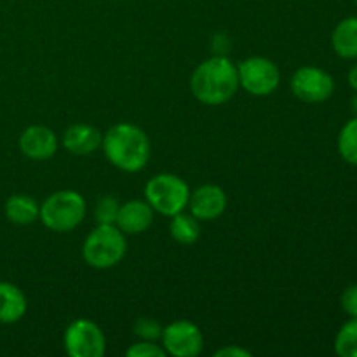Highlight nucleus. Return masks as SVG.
<instances>
[{"label": "nucleus", "mask_w": 357, "mask_h": 357, "mask_svg": "<svg viewBox=\"0 0 357 357\" xmlns=\"http://www.w3.org/2000/svg\"><path fill=\"white\" fill-rule=\"evenodd\" d=\"M26 314V296L13 282L0 281V323L14 324Z\"/></svg>", "instance_id": "obj_14"}, {"label": "nucleus", "mask_w": 357, "mask_h": 357, "mask_svg": "<svg viewBox=\"0 0 357 357\" xmlns=\"http://www.w3.org/2000/svg\"><path fill=\"white\" fill-rule=\"evenodd\" d=\"M333 51L344 59L357 58V17L351 16L342 20L331 33Z\"/></svg>", "instance_id": "obj_15"}, {"label": "nucleus", "mask_w": 357, "mask_h": 357, "mask_svg": "<svg viewBox=\"0 0 357 357\" xmlns=\"http://www.w3.org/2000/svg\"><path fill=\"white\" fill-rule=\"evenodd\" d=\"M169 234L176 243L194 244L201 237V225L194 215H185L183 211L171 216Z\"/></svg>", "instance_id": "obj_17"}, {"label": "nucleus", "mask_w": 357, "mask_h": 357, "mask_svg": "<svg viewBox=\"0 0 357 357\" xmlns=\"http://www.w3.org/2000/svg\"><path fill=\"white\" fill-rule=\"evenodd\" d=\"M105 157L112 166L124 173H138L150 159V139L142 128L129 122H121L103 135Z\"/></svg>", "instance_id": "obj_2"}, {"label": "nucleus", "mask_w": 357, "mask_h": 357, "mask_svg": "<svg viewBox=\"0 0 357 357\" xmlns=\"http://www.w3.org/2000/svg\"><path fill=\"white\" fill-rule=\"evenodd\" d=\"M119 209H121V202L114 195L101 197L96 202V208H94V218H96L98 225H115Z\"/></svg>", "instance_id": "obj_20"}, {"label": "nucleus", "mask_w": 357, "mask_h": 357, "mask_svg": "<svg viewBox=\"0 0 357 357\" xmlns=\"http://www.w3.org/2000/svg\"><path fill=\"white\" fill-rule=\"evenodd\" d=\"M164 328L157 323L155 319H150V317H139L136 319L132 331H135L136 337H139V340H149V342H157L162 337Z\"/></svg>", "instance_id": "obj_21"}, {"label": "nucleus", "mask_w": 357, "mask_h": 357, "mask_svg": "<svg viewBox=\"0 0 357 357\" xmlns=\"http://www.w3.org/2000/svg\"><path fill=\"white\" fill-rule=\"evenodd\" d=\"M63 344L66 354L72 357H101L107 349V338L94 321L77 319L65 330Z\"/></svg>", "instance_id": "obj_7"}, {"label": "nucleus", "mask_w": 357, "mask_h": 357, "mask_svg": "<svg viewBox=\"0 0 357 357\" xmlns=\"http://www.w3.org/2000/svg\"><path fill=\"white\" fill-rule=\"evenodd\" d=\"M356 6H357V0H356Z\"/></svg>", "instance_id": "obj_27"}, {"label": "nucleus", "mask_w": 357, "mask_h": 357, "mask_svg": "<svg viewBox=\"0 0 357 357\" xmlns=\"http://www.w3.org/2000/svg\"><path fill=\"white\" fill-rule=\"evenodd\" d=\"M153 222V209L146 201H139V199H132V201L121 204L119 209L117 220L115 225L122 230L124 234L135 236V234H142L152 225Z\"/></svg>", "instance_id": "obj_12"}, {"label": "nucleus", "mask_w": 357, "mask_h": 357, "mask_svg": "<svg viewBox=\"0 0 357 357\" xmlns=\"http://www.w3.org/2000/svg\"><path fill=\"white\" fill-rule=\"evenodd\" d=\"M335 352L340 357H357V317H351V321L338 330Z\"/></svg>", "instance_id": "obj_19"}, {"label": "nucleus", "mask_w": 357, "mask_h": 357, "mask_svg": "<svg viewBox=\"0 0 357 357\" xmlns=\"http://www.w3.org/2000/svg\"><path fill=\"white\" fill-rule=\"evenodd\" d=\"M251 352L243 347H234V345H227V347L220 349L215 352V357H250Z\"/></svg>", "instance_id": "obj_24"}, {"label": "nucleus", "mask_w": 357, "mask_h": 357, "mask_svg": "<svg viewBox=\"0 0 357 357\" xmlns=\"http://www.w3.org/2000/svg\"><path fill=\"white\" fill-rule=\"evenodd\" d=\"M188 208L190 215H194L199 222H213L225 213L227 195L218 185H201L190 192Z\"/></svg>", "instance_id": "obj_10"}, {"label": "nucleus", "mask_w": 357, "mask_h": 357, "mask_svg": "<svg viewBox=\"0 0 357 357\" xmlns=\"http://www.w3.org/2000/svg\"><path fill=\"white\" fill-rule=\"evenodd\" d=\"M86 199L75 190H58L40 204V215L45 227L52 232H70L82 223L86 216Z\"/></svg>", "instance_id": "obj_4"}, {"label": "nucleus", "mask_w": 357, "mask_h": 357, "mask_svg": "<svg viewBox=\"0 0 357 357\" xmlns=\"http://www.w3.org/2000/svg\"><path fill=\"white\" fill-rule=\"evenodd\" d=\"M162 349L174 357H195L204 347V335L192 321H174L162 330Z\"/></svg>", "instance_id": "obj_9"}, {"label": "nucleus", "mask_w": 357, "mask_h": 357, "mask_svg": "<svg viewBox=\"0 0 357 357\" xmlns=\"http://www.w3.org/2000/svg\"><path fill=\"white\" fill-rule=\"evenodd\" d=\"M340 303L347 316L357 317V284H351L349 288H345V291L342 293Z\"/></svg>", "instance_id": "obj_23"}, {"label": "nucleus", "mask_w": 357, "mask_h": 357, "mask_svg": "<svg viewBox=\"0 0 357 357\" xmlns=\"http://www.w3.org/2000/svg\"><path fill=\"white\" fill-rule=\"evenodd\" d=\"M190 89L195 100L209 107L227 103L239 89L237 66L225 56H213L194 70Z\"/></svg>", "instance_id": "obj_1"}, {"label": "nucleus", "mask_w": 357, "mask_h": 357, "mask_svg": "<svg viewBox=\"0 0 357 357\" xmlns=\"http://www.w3.org/2000/svg\"><path fill=\"white\" fill-rule=\"evenodd\" d=\"M349 84H351L352 89L357 93V65L352 66L351 72H349Z\"/></svg>", "instance_id": "obj_25"}, {"label": "nucleus", "mask_w": 357, "mask_h": 357, "mask_svg": "<svg viewBox=\"0 0 357 357\" xmlns=\"http://www.w3.org/2000/svg\"><path fill=\"white\" fill-rule=\"evenodd\" d=\"M40 215V206L30 195L17 194L6 201V216L10 223L16 225H30L37 222Z\"/></svg>", "instance_id": "obj_16"}, {"label": "nucleus", "mask_w": 357, "mask_h": 357, "mask_svg": "<svg viewBox=\"0 0 357 357\" xmlns=\"http://www.w3.org/2000/svg\"><path fill=\"white\" fill-rule=\"evenodd\" d=\"M239 86L253 96H268L281 84V72L272 59L253 56L237 65Z\"/></svg>", "instance_id": "obj_6"}, {"label": "nucleus", "mask_w": 357, "mask_h": 357, "mask_svg": "<svg viewBox=\"0 0 357 357\" xmlns=\"http://www.w3.org/2000/svg\"><path fill=\"white\" fill-rule=\"evenodd\" d=\"M338 152L345 162L357 166V115L342 128L338 135Z\"/></svg>", "instance_id": "obj_18"}, {"label": "nucleus", "mask_w": 357, "mask_h": 357, "mask_svg": "<svg viewBox=\"0 0 357 357\" xmlns=\"http://www.w3.org/2000/svg\"><path fill=\"white\" fill-rule=\"evenodd\" d=\"M352 105H354V110L357 112V96L354 98V100H352Z\"/></svg>", "instance_id": "obj_26"}, {"label": "nucleus", "mask_w": 357, "mask_h": 357, "mask_svg": "<svg viewBox=\"0 0 357 357\" xmlns=\"http://www.w3.org/2000/svg\"><path fill=\"white\" fill-rule=\"evenodd\" d=\"M128 357H164L166 351L162 349V345L155 344V342L149 340H139L138 344H132L131 347L126 351Z\"/></svg>", "instance_id": "obj_22"}, {"label": "nucleus", "mask_w": 357, "mask_h": 357, "mask_svg": "<svg viewBox=\"0 0 357 357\" xmlns=\"http://www.w3.org/2000/svg\"><path fill=\"white\" fill-rule=\"evenodd\" d=\"M103 142V135L89 124H73L63 135V146L75 155H89L96 152Z\"/></svg>", "instance_id": "obj_13"}, {"label": "nucleus", "mask_w": 357, "mask_h": 357, "mask_svg": "<svg viewBox=\"0 0 357 357\" xmlns=\"http://www.w3.org/2000/svg\"><path fill=\"white\" fill-rule=\"evenodd\" d=\"M291 91L303 103H323L333 96L335 80L326 70L302 66L293 73Z\"/></svg>", "instance_id": "obj_8"}, {"label": "nucleus", "mask_w": 357, "mask_h": 357, "mask_svg": "<svg viewBox=\"0 0 357 357\" xmlns=\"http://www.w3.org/2000/svg\"><path fill=\"white\" fill-rule=\"evenodd\" d=\"M20 150L31 160H47L58 150V138L45 126H30L21 132Z\"/></svg>", "instance_id": "obj_11"}, {"label": "nucleus", "mask_w": 357, "mask_h": 357, "mask_svg": "<svg viewBox=\"0 0 357 357\" xmlns=\"http://www.w3.org/2000/svg\"><path fill=\"white\" fill-rule=\"evenodd\" d=\"M190 188L187 181L171 173H160L150 178L145 185V201L153 211L164 216H174L188 208Z\"/></svg>", "instance_id": "obj_5"}, {"label": "nucleus", "mask_w": 357, "mask_h": 357, "mask_svg": "<svg viewBox=\"0 0 357 357\" xmlns=\"http://www.w3.org/2000/svg\"><path fill=\"white\" fill-rule=\"evenodd\" d=\"M126 234L117 225H98L89 232L82 246V257L93 268H112L126 257Z\"/></svg>", "instance_id": "obj_3"}]
</instances>
